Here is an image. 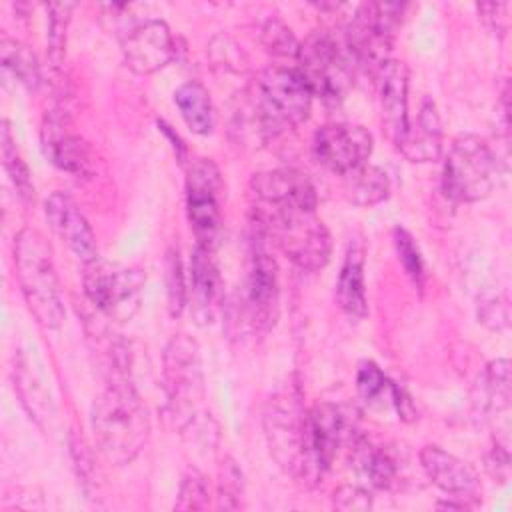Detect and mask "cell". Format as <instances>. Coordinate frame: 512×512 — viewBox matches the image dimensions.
<instances>
[{
  "mask_svg": "<svg viewBox=\"0 0 512 512\" xmlns=\"http://www.w3.org/2000/svg\"><path fill=\"white\" fill-rule=\"evenodd\" d=\"M394 382L388 380V376L370 360H364L358 366L356 372V388L364 402L368 404H384L388 400L392 404L394 400Z\"/></svg>",
  "mask_w": 512,
  "mask_h": 512,
  "instance_id": "f546056e",
  "label": "cell"
},
{
  "mask_svg": "<svg viewBox=\"0 0 512 512\" xmlns=\"http://www.w3.org/2000/svg\"><path fill=\"white\" fill-rule=\"evenodd\" d=\"M336 302L352 318H364L368 314L366 286H364V248L360 242H352L346 250L336 282Z\"/></svg>",
  "mask_w": 512,
  "mask_h": 512,
  "instance_id": "603a6c76",
  "label": "cell"
},
{
  "mask_svg": "<svg viewBox=\"0 0 512 512\" xmlns=\"http://www.w3.org/2000/svg\"><path fill=\"white\" fill-rule=\"evenodd\" d=\"M210 492H208V482L202 472L196 468H190L180 484L178 500L174 504L176 510H202L208 508Z\"/></svg>",
  "mask_w": 512,
  "mask_h": 512,
  "instance_id": "d590c367",
  "label": "cell"
},
{
  "mask_svg": "<svg viewBox=\"0 0 512 512\" xmlns=\"http://www.w3.org/2000/svg\"><path fill=\"white\" fill-rule=\"evenodd\" d=\"M0 62H2V72L6 78L18 82L26 90H34L40 82V66L34 56V52L8 36H2L0 42Z\"/></svg>",
  "mask_w": 512,
  "mask_h": 512,
  "instance_id": "4316f807",
  "label": "cell"
},
{
  "mask_svg": "<svg viewBox=\"0 0 512 512\" xmlns=\"http://www.w3.org/2000/svg\"><path fill=\"white\" fill-rule=\"evenodd\" d=\"M374 148L372 134L360 124L332 122L316 130L312 150L316 160L336 174H348L370 158Z\"/></svg>",
  "mask_w": 512,
  "mask_h": 512,
  "instance_id": "4fadbf2b",
  "label": "cell"
},
{
  "mask_svg": "<svg viewBox=\"0 0 512 512\" xmlns=\"http://www.w3.org/2000/svg\"><path fill=\"white\" fill-rule=\"evenodd\" d=\"M420 466L442 492L470 506L482 500V484L476 470L462 458L440 446L428 444L420 450Z\"/></svg>",
  "mask_w": 512,
  "mask_h": 512,
  "instance_id": "5bb4252c",
  "label": "cell"
},
{
  "mask_svg": "<svg viewBox=\"0 0 512 512\" xmlns=\"http://www.w3.org/2000/svg\"><path fill=\"white\" fill-rule=\"evenodd\" d=\"M500 162L490 144L476 134H460L450 144L442 168V192L454 202H478L492 194Z\"/></svg>",
  "mask_w": 512,
  "mask_h": 512,
  "instance_id": "277c9868",
  "label": "cell"
},
{
  "mask_svg": "<svg viewBox=\"0 0 512 512\" xmlns=\"http://www.w3.org/2000/svg\"><path fill=\"white\" fill-rule=\"evenodd\" d=\"M222 176L210 158L196 160L186 176V212L196 236V244L212 248L220 230Z\"/></svg>",
  "mask_w": 512,
  "mask_h": 512,
  "instance_id": "8fae6325",
  "label": "cell"
},
{
  "mask_svg": "<svg viewBox=\"0 0 512 512\" xmlns=\"http://www.w3.org/2000/svg\"><path fill=\"white\" fill-rule=\"evenodd\" d=\"M92 430L100 452L114 464L132 462L150 438L148 410L126 374H112L94 400Z\"/></svg>",
  "mask_w": 512,
  "mask_h": 512,
  "instance_id": "6da1fadb",
  "label": "cell"
},
{
  "mask_svg": "<svg viewBox=\"0 0 512 512\" xmlns=\"http://www.w3.org/2000/svg\"><path fill=\"white\" fill-rule=\"evenodd\" d=\"M40 142L44 156L60 170L86 176L92 172V152L80 134H76L60 112H50L44 116L40 128Z\"/></svg>",
  "mask_w": 512,
  "mask_h": 512,
  "instance_id": "e0dca14e",
  "label": "cell"
},
{
  "mask_svg": "<svg viewBox=\"0 0 512 512\" xmlns=\"http://www.w3.org/2000/svg\"><path fill=\"white\" fill-rule=\"evenodd\" d=\"M262 44L266 52L278 58H294L298 56L300 42L292 34V30L280 18H268L262 26Z\"/></svg>",
  "mask_w": 512,
  "mask_h": 512,
  "instance_id": "836d02e7",
  "label": "cell"
},
{
  "mask_svg": "<svg viewBox=\"0 0 512 512\" xmlns=\"http://www.w3.org/2000/svg\"><path fill=\"white\" fill-rule=\"evenodd\" d=\"M354 468L374 488H388L396 478V460L392 454L370 442L356 446Z\"/></svg>",
  "mask_w": 512,
  "mask_h": 512,
  "instance_id": "83f0119b",
  "label": "cell"
},
{
  "mask_svg": "<svg viewBox=\"0 0 512 512\" xmlns=\"http://www.w3.org/2000/svg\"><path fill=\"white\" fill-rule=\"evenodd\" d=\"M246 300H248V316L254 328L266 332L270 326H274L278 316V302H280L278 264L262 248H256L250 260Z\"/></svg>",
  "mask_w": 512,
  "mask_h": 512,
  "instance_id": "d6986e66",
  "label": "cell"
},
{
  "mask_svg": "<svg viewBox=\"0 0 512 512\" xmlns=\"http://www.w3.org/2000/svg\"><path fill=\"white\" fill-rule=\"evenodd\" d=\"M410 162H434L442 152V122L436 106L426 98L416 120H408V128L394 144Z\"/></svg>",
  "mask_w": 512,
  "mask_h": 512,
  "instance_id": "7402d4cb",
  "label": "cell"
},
{
  "mask_svg": "<svg viewBox=\"0 0 512 512\" xmlns=\"http://www.w3.org/2000/svg\"><path fill=\"white\" fill-rule=\"evenodd\" d=\"M44 214L52 232L78 256L84 264L98 258L94 232L78 208V204L64 192H54L44 202Z\"/></svg>",
  "mask_w": 512,
  "mask_h": 512,
  "instance_id": "ffe728a7",
  "label": "cell"
},
{
  "mask_svg": "<svg viewBox=\"0 0 512 512\" xmlns=\"http://www.w3.org/2000/svg\"><path fill=\"white\" fill-rule=\"evenodd\" d=\"M402 10L404 4L388 2H368L358 6L346 26V52L352 62L376 74V70L390 60Z\"/></svg>",
  "mask_w": 512,
  "mask_h": 512,
  "instance_id": "9c48e42d",
  "label": "cell"
},
{
  "mask_svg": "<svg viewBox=\"0 0 512 512\" xmlns=\"http://www.w3.org/2000/svg\"><path fill=\"white\" fill-rule=\"evenodd\" d=\"M244 498V476L232 458H224L218 470V508L236 510Z\"/></svg>",
  "mask_w": 512,
  "mask_h": 512,
  "instance_id": "1f68e13d",
  "label": "cell"
},
{
  "mask_svg": "<svg viewBox=\"0 0 512 512\" xmlns=\"http://www.w3.org/2000/svg\"><path fill=\"white\" fill-rule=\"evenodd\" d=\"M0 150H2V164L18 192V196L28 202L34 198V184L30 180V172H28V166L26 162L22 160L18 148H16V142L10 134V126L8 122L4 120L2 122V130H0Z\"/></svg>",
  "mask_w": 512,
  "mask_h": 512,
  "instance_id": "f1b7e54d",
  "label": "cell"
},
{
  "mask_svg": "<svg viewBox=\"0 0 512 512\" xmlns=\"http://www.w3.org/2000/svg\"><path fill=\"white\" fill-rule=\"evenodd\" d=\"M392 238H394V246H396V252H398V258H400V264H402L404 272L410 276V280L418 288H422V284H424V262H422V256H420V250H418L414 238L410 236V232H406L400 226L394 228Z\"/></svg>",
  "mask_w": 512,
  "mask_h": 512,
  "instance_id": "e575fe53",
  "label": "cell"
},
{
  "mask_svg": "<svg viewBox=\"0 0 512 512\" xmlns=\"http://www.w3.org/2000/svg\"><path fill=\"white\" fill-rule=\"evenodd\" d=\"M174 38L166 22L146 20L134 26L122 40L126 66L136 74L162 70L174 58Z\"/></svg>",
  "mask_w": 512,
  "mask_h": 512,
  "instance_id": "2e32d148",
  "label": "cell"
},
{
  "mask_svg": "<svg viewBox=\"0 0 512 512\" xmlns=\"http://www.w3.org/2000/svg\"><path fill=\"white\" fill-rule=\"evenodd\" d=\"M258 224L278 250L302 270H320L328 264L332 238L312 210H270L260 214Z\"/></svg>",
  "mask_w": 512,
  "mask_h": 512,
  "instance_id": "8992f818",
  "label": "cell"
},
{
  "mask_svg": "<svg viewBox=\"0 0 512 512\" xmlns=\"http://www.w3.org/2000/svg\"><path fill=\"white\" fill-rule=\"evenodd\" d=\"M296 72L302 76L312 96L336 102L352 86V58L340 44L326 32H312L298 50Z\"/></svg>",
  "mask_w": 512,
  "mask_h": 512,
  "instance_id": "ba28073f",
  "label": "cell"
},
{
  "mask_svg": "<svg viewBox=\"0 0 512 512\" xmlns=\"http://www.w3.org/2000/svg\"><path fill=\"white\" fill-rule=\"evenodd\" d=\"M164 392L168 418L182 434H194V440H204L208 446L210 434L216 436V424L210 414L202 412L204 376L198 344L186 336H174L164 348Z\"/></svg>",
  "mask_w": 512,
  "mask_h": 512,
  "instance_id": "7a4b0ae2",
  "label": "cell"
},
{
  "mask_svg": "<svg viewBox=\"0 0 512 512\" xmlns=\"http://www.w3.org/2000/svg\"><path fill=\"white\" fill-rule=\"evenodd\" d=\"M174 102L194 134H210L214 128V106L210 92L196 80L184 82L174 92Z\"/></svg>",
  "mask_w": 512,
  "mask_h": 512,
  "instance_id": "484cf974",
  "label": "cell"
},
{
  "mask_svg": "<svg viewBox=\"0 0 512 512\" xmlns=\"http://www.w3.org/2000/svg\"><path fill=\"white\" fill-rule=\"evenodd\" d=\"M84 294L110 320H130L142 302L146 276L140 268L102 260L84 264Z\"/></svg>",
  "mask_w": 512,
  "mask_h": 512,
  "instance_id": "52a82bcc",
  "label": "cell"
},
{
  "mask_svg": "<svg viewBox=\"0 0 512 512\" xmlns=\"http://www.w3.org/2000/svg\"><path fill=\"white\" fill-rule=\"evenodd\" d=\"M390 180L388 174L372 164H362L360 168L344 174V196L348 202L360 208H370L388 198Z\"/></svg>",
  "mask_w": 512,
  "mask_h": 512,
  "instance_id": "d4e9b609",
  "label": "cell"
},
{
  "mask_svg": "<svg viewBox=\"0 0 512 512\" xmlns=\"http://www.w3.org/2000/svg\"><path fill=\"white\" fill-rule=\"evenodd\" d=\"M478 12L482 14V20L498 32H504L508 28V4H500V2H484L478 4Z\"/></svg>",
  "mask_w": 512,
  "mask_h": 512,
  "instance_id": "f35d334b",
  "label": "cell"
},
{
  "mask_svg": "<svg viewBox=\"0 0 512 512\" xmlns=\"http://www.w3.org/2000/svg\"><path fill=\"white\" fill-rule=\"evenodd\" d=\"M14 266L20 290L36 322L48 330L64 322L60 280L50 242L36 228H22L14 238Z\"/></svg>",
  "mask_w": 512,
  "mask_h": 512,
  "instance_id": "3957f363",
  "label": "cell"
},
{
  "mask_svg": "<svg viewBox=\"0 0 512 512\" xmlns=\"http://www.w3.org/2000/svg\"><path fill=\"white\" fill-rule=\"evenodd\" d=\"M224 282L214 260L212 248L196 244L190 258V286L186 304L198 324H210L218 318L222 308Z\"/></svg>",
  "mask_w": 512,
  "mask_h": 512,
  "instance_id": "ac0fdd59",
  "label": "cell"
},
{
  "mask_svg": "<svg viewBox=\"0 0 512 512\" xmlns=\"http://www.w3.org/2000/svg\"><path fill=\"white\" fill-rule=\"evenodd\" d=\"M166 296H168V310L172 316H178L186 306L188 286L184 278L182 258L178 248H168L166 252Z\"/></svg>",
  "mask_w": 512,
  "mask_h": 512,
  "instance_id": "d6a6232c",
  "label": "cell"
},
{
  "mask_svg": "<svg viewBox=\"0 0 512 512\" xmlns=\"http://www.w3.org/2000/svg\"><path fill=\"white\" fill-rule=\"evenodd\" d=\"M254 96L258 124L272 136L300 126L314 98L296 68L288 66H268L256 80Z\"/></svg>",
  "mask_w": 512,
  "mask_h": 512,
  "instance_id": "5b68a950",
  "label": "cell"
},
{
  "mask_svg": "<svg viewBox=\"0 0 512 512\" xmlns=\"http://www.w3.org/2000/svg\"><path fill=\"white\" fill-rule=\"evenodd\" d=\"M306 412L294 392H280L268 400L264 412V434L270 456L288 474L296 476L302 454V432Z\"/></svg>",
  "mask_w": 512,
  "mask_h": 512,
  "instance_id": "7c38bea8",
  "label": "cell"
},
{
  "mask_svg": "<svg viewBox=\"0 0 512 512\" xmlns=\"http://www.w3.org/2000/svg\"><path fill=\"white\" fill-rule=\"evenodd\" d=\"M344 430L346 420L338 406L322 402L310 408L304 416L302 454L296 478L308 486L318 484L334 462Z\"/></svg>",
  "mask_w": 512,
  "mask_h": 512,
  "instance_id": "30bf717a",
  "label": "cell"
},
{
  "mask_svg": "<svg viewBox=\"0 0 512 512\" xmlns=\"http://www.w3.org/2000/svg\"><path fill=\"white\" fill-rule=\"evenodd\" d=\"M478 318H480V322H484L486 326H490L494 330L504 328L508 324V304H506V300L500 302L496 296L484 298L478 304Z\"/></svg>",
  "mask_w": 512,
  "mask_h": 512,
  "instance_id": "74e56055",
  "label": "cell"
},
{
  "mask_svg": "<svg viewBox=\"0 0 512 512\" xmlns=\"http://www.w3.org/2000/svg\"><path fill=\"white\" fill-rule=\"evenodd\" d=\"M332 504L336 510H342V512H366L372 508V496L368 490L360 486L346 484L334 490Z\"/></svg>",
  "mask_w": 512,
  "mask_h": 512,
  "instance_id": "8d00e7d4",
  "label": "cell"
},
{
  "mask_svg": "<svg viewBox=\"0 0 512 512\" xmlns=\"http://www.w3.org/2000/svg\"><path fill=\"white\" fill-rule=\"evenodd\" d=\"M512 400V380H510V362L506 358L492 360L474 384L472 404L474 410L482 416H492L502 410H508Z\"/></svg>",
  "mask_w": 512,
  "mask_h": 512,
  "instance_id": "cb8c5ba5",
  "label": "cell"
},
{
  "mask_svg": "<svg viewBox=\"0 0 512 512\" xmlns=\"http://www.w3.org/2000/svg\"><path fill=\"white\" fill-rule=\"evenodd\" d=\"M74 4L60 2L48 6V60L54 68L62 66L66 52V30L70 24V14Z\"/></svg>",
  "mask_w": 512,
  "mask_h": 512,
  "instance_id": "4dcf8cb0",
  "label": "cell"
},
{
  "mask_svg": "<svg viewBox=\"0 0 512 512\" xmlns=\"http://www.w3.org/2000/svg\"><path fill=\"white\" fill-rule=\"evenodd\" d=\"M378 104L388 138L396 144L408 128V68L400 60H386L376 70Z\"/></svg>",
  "mask_w": 512,
  "mask_h": 512,
  "instance_id": "44dd1931",
  "label": "cell"
},
{
  "mask_svg": "<svg viewBox=\"0 0 512 512\" xmlns=\"http://www.w3.org/2000/svg\"><path fill=\"white\" fill-rule=\"evenodd\" d=\"M250 188L270 210H316L318 196L310 178L292 168L252 174Z\"/></svg>",
  "mask_w": 512,
  "mask_h": 512,
  "instance_id": "9a60e30c",
  "label": "cell"
}]
</instances>
